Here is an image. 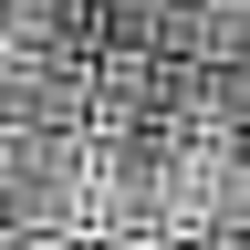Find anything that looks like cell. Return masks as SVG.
<instances>
[{"mask_svg": "<svg viewBox=\"0 0 250 250\" xmlns=\"http://www.w3.org/2000/svg\"><path fill=\"white\" fill-rule=\"evenodd\" d=\"M11 250H83V240H11Z\"/></svg>", "mask_w": 250, "mask_h": 250, "instance_id": "1", "label": "cell"}]
</instances>
